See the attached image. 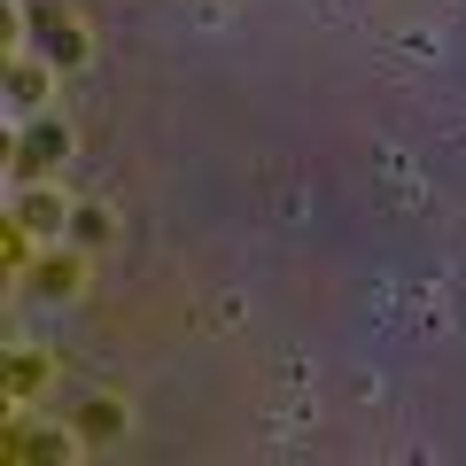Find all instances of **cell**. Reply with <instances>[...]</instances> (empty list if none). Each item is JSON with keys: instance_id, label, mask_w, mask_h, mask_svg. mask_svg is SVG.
I'll list each match as a JSON object with an SVG mask.
<instances>
[{"instance_id": "6da1fadb", "label": "cell", "mask_w": 466, "mask_h": 466, "mask_svg": "<svg viewBox=\"0 0 466 466\" xmlns=\"http://www.w3.org/2000/svg\"><path fill=\"white\" fill-rule=\"evenodd\" d=\"M63 156H70V133H63V125H55V116H24V140H16V179H24V187H39L55 164H63Z\"/></svg>"}, {"instance_id": "7a4b0ae2", "label": "cell", "mask_w": 466, "mask_h": 466, "mask_svg": "<svg viewBox=\"0 0 466 466\" xmlns=\"http://www.w3.org/2000/svg\"><path fill=\"white\" fill-rule=\"evenodd\" d=\"M32 32H39V47H47L55 70H78L86 63V32L63 16V8H32Z\"/></svg>"}, {"instance_id": "3957f363", "label": "cell", "mask_w": 466, "mask_h": 466, "mask_svg": "<svg viewBox=\"0 0 466 466\" xmlns=\"http://www.w3.org/2000/svg\"><path fill=\"white\" fill-rule=\"evenodd\" d=\"M32 288H39V296H78V288H86L78 241H55V257H32Z\"/></svg>"}, {"instance_id": "277c9868", "label": "cell", "mask_w": 466, "mask_h": 466, "mask_svg": "<svg viewBox=\"0 0 466 466\" xmlns=\"http://www.w3.org/2000/svg\"><path fill=\"white\" fill-rule=\"evenodd\" d=\"M39 94H47V63H32V55H24V63L8 70V109L32 116V109H39Z\"/></svg>"}, {"instance_id": "5b68a950", "label": "cell", "mask_w": 466, "mask_h": 466, "mask_svg": "<svg viewBox=\"0 0 466 466\" xmlns=\"http://www.w3.org/2000/svg\"><path fill=\"white\" fill-rule=\"evenodd\" d=\"M70 428H78L86 443H109V435L125 428V404H116V397H94V404H78V420H70Z\"/></svg>"}, {"instance_id": "8992f818", "label": "cell", "mask_w": 466, "mask_h": 466, "mask_svg": "<svg viewBox=\"0 0 466 466\" xmlns=\"http://www.w3.org/2000/svg\"><path fill=\"white\" fill-rule=\"evenodd\" d=\"M16 218H24V226H32V233H55V241H63V233H70V210H63V202H55V195H24V202H16Z\"/></svg>"}, {"instance_id": "52a82bcc", "label": "cell", "mask_w": 466, "mask_h": 466, "mask_svg": "<svg viewBox=\"0 0 466 466\" xmlns=\"http://www.w3.org/2000/svg\"><path fill=\"white\" fill-rule=\"evenodd\" d=\"M39 389H47V358L39 350H16L8 358V397H39Z\"/></svg>"}, {"instance_id": "ba28073f", "label": "cell", "mask_w": 466, "mask_h": 466, "mask_svg": "<svg viewBox=\"0 0 466 466\" xmlns=\"http://www.w3.org/2000/svg\"><path fill=\"white\" fill-rule=\"evenodd\" d=\"M63 451H70V435L47 443V428H16V435H8V459H63Z\"/></svg>"}, {"instance_id": "9c48e42d", "label": "cell", "mask_w": 466, "mask_h": 466, "mask_svg": "<svg viewBox=\"0 0 466 466\" xmlns=\"http://www.w3.org/2000/svg\"><path fill=\"white\" fill-rule=\"evenodd\" d=\"M63 241H78V249H101L109 241V210H70V233Z\"/></svg>"}]
</instances>
